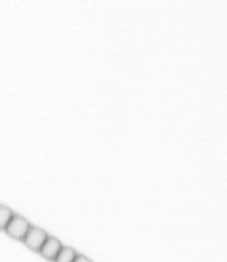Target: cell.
Segmentation results:
<instances>
[{"mask_svg": "<svg viewBox=\"0 0 227 262\" xmlns=\"http://www.w3.org/2000/svg\"><path fill=\"white\" fill-rule=\"evenodd\" d=\"M14 216L15 215L9 208H7L5 206L0 208V226H2L3 229L7 228V226L10 224V222L13 220Z\"/></svg>", "mask_w": 227, "mask_h": 262, "instance_id": "obj_5", "label": "cell"}, {"mask_svg": "<svg viewBox=\"0 0 227 262\" xmlns=\"http://www.w3.org/2000/svg\"><path fill=\"white\" fill-rule=\"evenodd\" d=\"M48 238H49V236L47 235V233L44 230H42L37 227L31 226L29 232L27 233L26 237L24 238V242L27 245V247H29L30 249L35 250V251H40Z\"/></svg>", "mask_w": 227, "mask_h": 262, "instance_id": "obj_2", "label": "cell"}, {"mask_svg": "<svg viewBox=\"0 0 227 262\" xmlns=\"http://www.w3.org/2000/svg\"><path fill=\"white\" fill-rule=\"evenodd\" d=\"M61 250H62V247L60 242L54 237H49L45 243L44 247L42 248L40 253L47 259L56 260Z\"/></svg>", "mask_w": 227, "mask_h": 262, "instance_id": "obj_3", "label": "cell"}, {"mask_svg": "<svg viewBox=\"0 0 227 262\" xmlns=\"http://www.w3.org/2000/svg\"><path fill=\"white\" fill-rule=\"evenodd\" d=\"M31 226L27 220L20 216H14L13 220L5 229L9 235L17 239H24L29 232Z\"/></svg>", "mask_w": 227, "mask_h": 262, "instance_id": "obj_1", "label": "cell"}, {"mask_svg": "<svg viewBox=\"0 0 227 262\" xmlns=\"http://www.w3.org/2000/svg\"><path fill=\"white\" fill-rule=\"evenodd\" d=\"M77 258V254L70 248H62L58 257L56 258V262H73Z\"/></svg>", "mask_w": 227, "mask_h": 262, "instance_id": "obj_4", "label": "cell"}, {"mask_svg": "<svg viewBox=\"0 0 227 262\" xmlns=\"http://www.w3.org/2000/svg\"><path fill=\"white\" fill-rule=\"evenodd\" d=\"M73 262H91L90 260H88L86 257L84 256H77V258H75V260Z\"/></svg>", "mask_w": 227, "mask_h": 262, "instance_id": "obj_6", "label": "cell"}]
</instances>
